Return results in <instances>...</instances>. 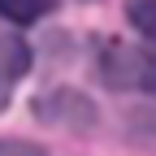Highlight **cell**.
<instances>
[{"mask_svg": "<svg viewBox=\"0 0 156 156\" xmlns=\"http://www.w3.org/2000/svg\"><path fill=\"white\" fill-rule=\"evenodd\" d=\"M100 74L104 83L117 91H152L156 95V56L126 48V44H108L100 56Z\"/></svg>", "mask_w": 156, "mask_h": 156, "instance_id": "cell-1", "label": "cell"}, {"mask_svg": "<svg viewBox=\"0 0 156 156\" xmlns=\"http://www.w3.org/2000/svg\"><path fill=\"white\" fill-rule=\"evenodd\" d=\"M26 69H30V48L13 30H0V91H9Z\"/></svg>", "mask_w": 156, "mask_h": 156, "instance_id": "cell-2", "label": "cell"}, {"mask_svg": "<svg viewBox=\"0 0 156 156\" xmlns=\"http://www.w3.org/2000/svg\"><path fill=\"white\" fill-rule=\"evenodd\" d=\"M126 17L143 35V44L156 52V0H126Z\"/></svg>", "mask_w": 156, "mask_h": 156, "instance_id": "cell-3", "label": "cell"}, {"mask_svg": "<svg viewBox=\"0 0 156 156\" xmlns=\"http://www.w3.org/2000/svg\"><path fill=\"white\" fill-rule=\"evenodd\" d=\"M52 9V0H0V17L13 26H30Z\"/></svg>", "mask_w": 156, "mask_h": 156, "instance_id": "cell-4", "label": "cell"}, {"mask_svg": "<svg viewBox=\"0 0 156 156\" xmlns=\"http://www.w3.org/2000/svg\"><path fill=\"white\" fill-rule=\"evenodd\" d=\"M0 156H44V147L26 139H0Z\"/></svg>", "mask_w": 156, "mask_h": 156, "instance_id": "cell-5", "label": "cell"}]
</instances>
